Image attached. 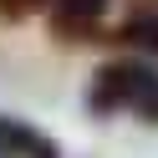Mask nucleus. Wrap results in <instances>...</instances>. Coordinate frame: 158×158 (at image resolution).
Masks as SVG:
<instances>
[{
  "mask_svg": "<svg viewBox=\"0 0 158 158\" xmlns=\"http://www.w3.org/2000/svg\"><path fill=\"white\" fill-rule=\"evenodd\" d=\"M107 41L138 51V61H143V56H158V10H133L112 36H107Z\"/></svg>",
  "mask_w": 158,
  "mask_h": 158,
  "instance_id": "20e7f679",
  "label": "nucleus"
},
{
  "mask_svg": "<svg viewBox=\"0 0 158 158\" xmlns=\"http://www.w3.org/2000/svg\"><path fill=\"white\" fill-rule=\"evenodd\" d=\"M107 0H51V36L56 41H87L102 21Z\"/></svg>",
  "mask_w": 158,
  "mask_h": 158,
  "instance_id": "7ed1b4c3",
  "label": "nucleus"
},
{
  "mask_svg": "<svg viewBox=\"0 0 158 158\" xmlns=\"http://www.w3.org/2000/svg\"><path fill=\"white\" fill-rule=\"evenodd\" d=\"M41 5H51V0H0V21H31L36 10H41Z\"/></svg>",
  "mask_w": 158,
  "mask_h": 158,
  "instance_id": "39448f33",
  "label": "nucleus"
},
{
  "mask_svg": "<svg viewBox=\"0 0 158 158\" xmlns=\"http://www.w3.org/2000/svg\"><path fill=\"white\" fill-rule=\"evenodd\" d=\"M138 5H143V10H158V0H138Z\"/></svg>",
  "mask_w": 158,
  "mask_h": 158,
  "instance_id": "423d86ee",
  "label": "nucleus"
},
{
  "mask_svg": "<svg viewBox=\"0 0 158 158\" xmlns=\"http://www.w3.org/2000/svg\"><path fill=\"white\" fill-rule=\"evenodd\" d=\"M0 158H61V148H56V138H46L41 127L0 112Z\"/></svg>",
  "mask_w": 158,
  "mask_h": 158,
  "instance_id": "f03ea898",
  "label": "nucleus"
},
{
  "mask_svg": "<svg viewBox=\"0 0 158 158\" xmlns=\"http://www.w3.org/2000/svg\"><path fill=\"white\" fill-rule=\"evenodd\" d=\"M87 112L92 117H117L133 112L138 123L158 127V66L138 61V56H112L92 72L87 87Z\"/></svg>",
  "mask_w": 158,
  "mask_h": 158,
  "instance_id": "f257e3e1",
  "label": "nucleus"
}]
</instances>
